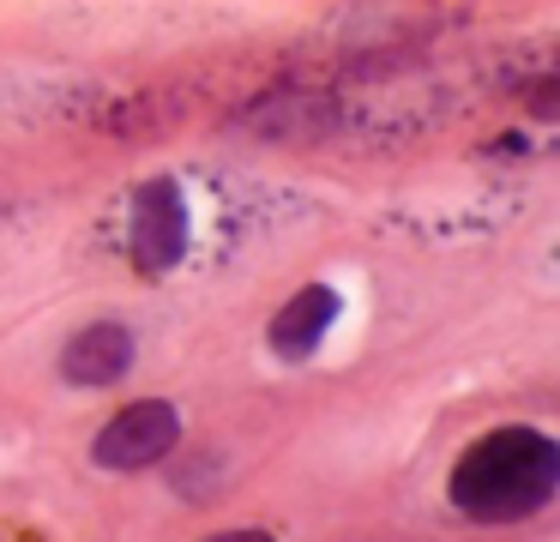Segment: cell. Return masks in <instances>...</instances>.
<instances>
[{
	"label": "cell",
	"instance_id": "cell-3",
	"mask_svg": "<svg viewBox=\"0 0 560 542\" xmlns=\"http://www.w3.org/2000/svg\"><path fill=\"white\" fill-rule=\"evenodd\" d=\"M127 253L139 272H170L187 253V205L175 181H151L133 193V229H127Z\"/></svg>",
	"mask_w": 560,
	"mask_h": 542
},
{
	"label": "cell",
	"instance_id": "cell-2",
	"mask_svg": "<svg viewBox=\"0 0 560 542\" xmlns=\"http://www.w3.org/2000/svg\"><path fill=\"white\" fill-rule=\"evenodd\" d=\"M175 440H182V416H175V404H163V397H139V404L121 410V416H109V428L97 434L91 458H97L103 470H151V464H163V458L175 452Z\"/></svg>",
	"mask_w": 560,
	"mask_h": 542
},
{
	"label": "cell",
	"instance_id": "cell-5",
	"mask_svg": "<svg viewBox=\"0 0 560 542\" xmlns=\"http://www.w3.org/2000/svg\"><path fill=\"white\" fill-rule=\"evenodd\" d=\"M331 320H338V289L331 284H307L295 289L290 301H283L278 313H271V349H278L283 361H302L319 349V337L331 332Z\"/></svg>",
	"mask_w": 560,
	"mask_h": 542
},
{
	"label": "cell",
	"instance_id": "cell-1",
	"mask_svg": "<svg viewBox=\"0 0 560 542\" xmlns=\"http://www.w3.org/2000/svg\"><path fill=\"white\" fill-rule=\"evenodd\" d=\"M560 488V446L542 428H494L452 464V506L482 524H518Z\"/></svg>",
	"mask_w": 560,
	"mask_h": 542
},
{
	"label": "cell",
	"instance_id": "cell-6",
	"mask_svg": "<svg viewBox=\"0 0 560 542\" xmlns=\"http://www.w3.org/2000/svg\"><path fill=\"white\" fill-rule=\"evenodd\" d=\"M206 542H271V530H223V537H206Z\"/></svg>",
	"mask_w": 560,
	"mask_h": 542
},
{
	"label": "cell",
	"instance_id": "cell-4",
	"mask_svg": "<svg viewBox=\"0 0 560 542\" xmlns=\"http://www.w3.org/2000/svg\"><path fill=\"white\" fill-rule=\"evenodd\" d=\"M133 368V332L127 325H85V332L67 337L61 349V380L67 385H115Z\"/></svg>",
	"mask_w": 560,
	"mask_h": 542
}]
</instances>
